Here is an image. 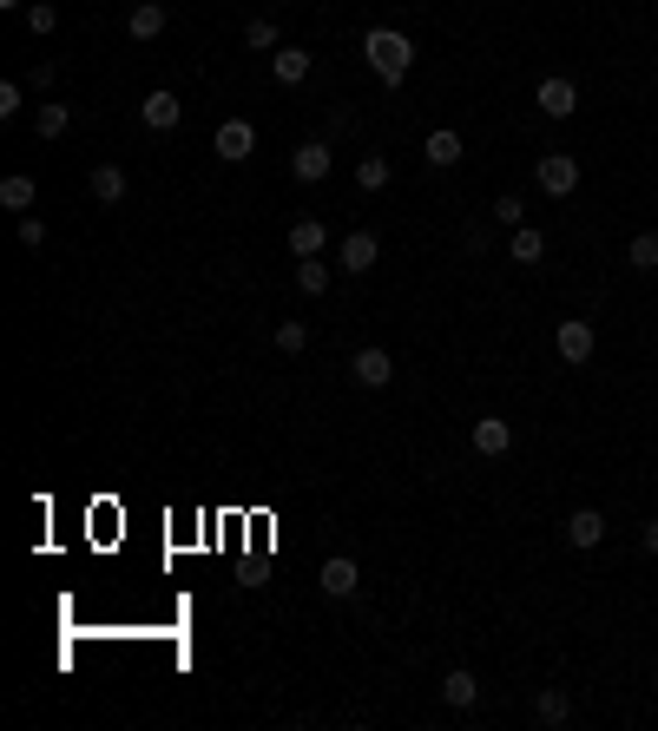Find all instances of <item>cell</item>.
Wrapping results in <instances>:
<instances>
[{
  "label": "cell",
  "mask_w": 658,
  "mask_h": 731,
  "mask_svg": "<svg viewBox=\"0 0 658 731\" xmlns=\"http://www.w3.org/2000/svg\"><path fill=\"white\" fill-rule=\"evenodd\" d=\"M362 53H369V66H376V80H382V86H402V80H408V66H415V47H408V33H395V27H369V33H362Z\"/></svg>",
  "instance_id": "6da1fadb"
},
{
  "label": "cell",
  "mask_w": 658,
  "mask_h": 731,
  "mask_svg": "<svg viewBox=\"0 0 658 731\" xmlns=\"http://www.w3.org/2000/svg\"><path fill=\"white\" fill-rule=\"evenodd\" d=\"M553 350L566 356V363L580 369V363H593V350H599V336H593V323L586 317H566L560 330H553Z\"/></svg>",
  "instance_id": "7a4b0ae2"
},
{
  "label": "cell",
  "mask_w": 658,
  "mask_h": 731,
  "mask_svg": "<svg viewBox=\"0 0 658 731\" xmlns=\"http://www.w3.org/2000/svg\"><path fill=\"white\" fill-rule=\"evenodd\" d=\"M376 257H382V238H376V231H349V238L336 244V264H343L349 277H362V271H376Z\"/></svg>",
  "instance_id": "3957f363"
},
{
  "label": "cell",
  "mask_w": 658,
  "mask_h": 731,
  "mask_svg": "<svg viewBox=\"0 0 658 731\" xmlns=\"http://www.w3.org/2000/svg\"><path fill=\"white\" fill-rule=\"evenodd\" d=\"M540 191H547V198H573V191H580V159L547 152V159H540Z\"/></svg>",
  "instance_id": "277c9868"
},
{
  "label": "cell",
  "mask_w": 658,
  "mask_h": 731,
  "mask_svg": "<svg viewBox=\"0 0 658 731\" xmlns=\"http://www.w3.org/2000/svg\"><path fill=\"white\" fill-rule=\"evenodd\" d=\"M349 376H356L362 389H389V382H395V356L369 343V350H356V356H349Z\"/></svg>",
  "instance_id": "5b68a950"
},
{
  "label": "cell",
  "mask_w": 658,
  "mask_h": 731,
  "mask_svg": "<svg viewBox=\"0 0 658 731\" xmlns=\"http://www.w3.org/2000/svg\"><path fill=\"white\" fill-rule=\"evenodd\" d=\"M329 139H310V145H297V152H290V178H297V185H323L329 178Z\"/></svg>",
  "instance_id": "8992f818"
},
{
  "label": "cell",
  "mask_w": 658,
  "mask_h": 731,
  "mask_svg": "<svg viewBox=\"0 0 658 731\" xmlns=\"http://www.w3.org/2000/svg\"><path fill=\"white\" fill-rule=\"evenodd\" d=\"M533 106L547 112V119H573V112H580V86H573V80H560V73H553V80H540V93H533Z\"/></svg>",
  "instance_id": "52a82bcc"
},
{
  "label": "cell",
  "mask_w": 658,
  "mask_h": 731,
  "mask_svg": "<svg viewBox=\"0 0 658 731\" xmlns=\"http://www.w3.org/2000/svg\"><path fill=\"white\" fill-rule=\"evenodd\" d=\"M316 587H323L329 600H356V587H362V580H356V560H349V554H329L323 573H316Z\"/></svg>",
  "instance_id": "ba28073f"
},
{
  "label": "cell",
  "mask_w": 658,
  "mask_h": 731,
  "mask_svg": "<svg viewBox=\"0 0 658 731\" xmlns=\"http://www.w3.org/2000/svg\"><path fill=\"white\" fill-rule=\"evenodd\" d=\"M251 152H257V126H251V119H224V126H218V159H251Z\"/></svg>",
  "instance_id": "9c48e42d"
},
{
  "label": "cell",
  "mask_w": 658,
  "mask_h": 731,
  "mask_svg": "<svg viewBox=\"0 0 658 731\" xmlns=\"http://www.w3.org/2000/svg\"><path fill=\"white\" fill-rule=\"evenodd\" d=\"M139 119H145V126H152V132H172L178 119H185V106H178V93H165V86H158V93H145Z\"/></svg>",
  "instance_id": "30bf717a"
},
{
  "label": "cell",
  "mask_w": 658,
  "mask_h": 731,
  "mask_svg": "<svg viewBox=\"0 0 658 731\" xmlns=\"http://www.w3.org/2000/svg\"><path fill=\"white\" fill-rule=\"evenodd\" d=\"M422 159L435 165V172H448V165H461V132H455V126H435V132H428V139H422Z\"/></svg>",
  "instance_id": "8fae6325"
},
{
  "label": "cell",
  "mask_w": 658,
  "mask_h": 731,
  "mask_svg": "<svg viewBox=\"0 0 658 731\" xmlns=\"http://www.w3.org/2000/svg\"><path fill=\"white\" fill-rule=\"evenodd\" d=\"M566 541H573V547H599V541H606V514H599V508H573V514H566Z\"/></svg>",
  "instance_id": "7c38bea8"
},
{
  "label": "cell",
  "mask_w": 658,
  "mask_h": 731,
  "mask_svg": "<svg viewBox=\"0 0 658 731\" xmlns=\"http://www.w3.org/2000/svg\"><path fill=\"white\" fill-rule=\"evenodd\" d=\"M474 448H481V455H507V448H514V422L481 415V422H474Z\"/></svg>",
  "instance_id": "4fadbf2b"
},
{
  "label": "cell",
  "mask_w": 658,
  "mask_h": 731,
  "mask_svg": "<svg viewBox=\"0 0 658 731\" xmlns=\"http://www.w3.org/2000/svg\"><path fill=\"white\" fill-rule=\"evenodd\" d=\"M329 251V231L316 218H297L290 224V257H323Z\"/></svg>",
  "instance_id": "5bb4252c"
},
{
  "label": "cell",
  "mask_w": 658,
  "mask_h": 731,
  "mask_svg": "<svg viewBox=\"0 0 658 731\" xmlns=\"http://www.w3.org/2000/svg\"><path fill=\"white\" fill-rule=\"evenodd\" d=\"M533 718H540V725H566V718H573V699H566L560 685H540V692H533Z\"/></svg>",
  "instance_id": "9a60e30c"
},
{
  "label": "cell",
  "mask_w": 658,
  "mask_h": 731,
  "mask_svg": "<svg viewBox=\"0 0 658 731\" xmlns=\"http://www.w3.org/2000/svg\"><path fill=\"white\" fill-rule=\"evenodd\" d=\"M270 73H277V86H303V80H310V53H303V47H277Z\"/></svg>",
  "instance_id": "2e32d148"
},
{
  "label": "cell",
  "mask_w": 658,
  "mask_h": 731,
  "mask_svg": "<svg viewBox=\"0 0 658 731\" xmlns=\"http://www.w3.org/2000/svg\"><path fill=\"white\" fill-rule=\"evenodd\" d=\"M126 33L132 40H158V33H165V7H158V0H139L126 14Z\"/></svg>",
  "instance_id": "e0dca14e"
},
{
  "label": "cell",
  "mask_w": 658,
  "mask_h": 731,
  "mask_svg": "<svg viewBox=\"0 0 658 731\" xmlns=\"http://www.w3.org/2000/svg\"><path fill=\"white\" fill-rule=\"evenodd\" d=\"M93 198L99 205H126V172L119 165H93Z\"/></svg>",
  "instance_id": "ac0fdd59"
},
{
  "label": "cell",
  "mask_w": 658,
  "mask_h": 731,
  "mask_svg": "<svg viewBox=\"0 0 658 731\" xmlns=\"http://www.w3.org/2000/svg\"><path fill=\"white\" fill-rule=\"evenodd\" d=\"M441 699L455 705V712H468V705L481 699V679H474V672H448V679H441Z\"/></svg>",
  "instance_id": "d6986e66"
},
{
  "label": "cell",
  "mask_w": 658,
  "mask_h": 731,
  "mask_svg": "<svg viewBox=\"0 0 658 731\" xmlns=\"http://www.w3.org/2000/svg\"><path fill=\"white\" fill-rule=\"evenodd\" d=\"M507 251H514V264H540V257H547V238H540L533 224H514V238H507Z\"/></svg>",
  "instance_id": "ffe728a7"
},
{
  "label": "cell",
  "mask_w": 658,
  "mask_h": 731,
  "mask_svg": "<svg viewBox=\"0 0 658 731\" xmlns=\"http://www.w3.org/2000/svg\"><path fill=\"white\" fill-rule=\"evenodd\" d=\"M33 198H40V191H33L27 172H7V178H0V205H7V211H27Z\"/></svg>",
  "instance_id": "44dd1931"
},
{
  "label": "cell",
  "mask_w": 658,
  "mask_h": 731,
  "mask_svg": "<svg viewBox=\"0 0 658 731\" xmlns=\"http://www.w3.org/2000/svg\"><path fill=\"white\" fill-rule=\"evenodd\" d=\"M297 290H303V297H323V290H329V264H323V257H297Z\"/></svg>",
  "instance_id": "7402d4cb"
},
{
  "label": "cell",
  "mask_w": 658,
  "mask_h": 731,
  "mask_svg": "<svg viewBox=\"0 0 658 731\" xmlns=\"http://www.w3.org/2000/svg\"><path fill=\"white\" fill-rule=\"evenodd\" d=\"M626 264L632 271H658V231H639V238L626 244Z\"/></svg>",
  "instance_id": "603a6c76"
},
{
  "label": "cell",
  "mask_w": 658,
  "mask_h": 731,
  "mask_svg": "<svg viewBox=\"0 0 658 731\" xmlns=\"http://www.w3.org/2000/svg\"><path fill=\"white\" fill-rule=\"evenodd\" d=\"M389 178H395L389 159H376V152H369V159H356V185L362 191H389Z\"/></svg>",
  "instance_id": "cb8c5ba5"
},
{
  "label": "cell",
  "mask_w": 658,
  "mask_h": 731,
  "mask_svg": "<svg viewBox=\"0 0 658 731\" xmlns=\"http://www.w3.org/2000/svg\"><path fill=\"white\" fill-rule=\"evenodd\" d=\"M277 350L283 356H303V350H310V323H277Z\"/></svg>",
  "instance_id": "d4e9b609"
},
{
  "label": "cell",
  "mask_w": 658,
  "mask_h": 731,
  "mask_svg": "<svg viewBox=\"0 0 658 731\" xmlns=\"http://www.w3.org/2000/svg\"><path fill=\"white\" fill-rule=\"evenodd\" d=\"M33 126H40V139H60V132L73 126V106H40V119H33Z\"/></svg>",
  "instance_id": "484cf974"
},
{
  "label": "cell",
  "mask_w": 658,
  "mask_h": 731,
  "mask_svg": "<svg viewBox=\"0 0 658 731\" xmlns=\"http://www.w3.org/2000/svg\"><path fill=\"white\" fill-rule=\"evenodd\" d=\"M53 27H60V14H53L47 0H33V7H27V33H33V40H47Z\"/></svg>",
  "instance_id": "4316f807"
},
{
  "label": "cell",
  "mask_w": 658,
  "mask_h": 731,
  "mask_svg": "<svg viewBox=\"0 0 658 731\" xmlns=\"http://www.w3.org/2000/svg\"><path fill=\"white\" fill-rule=\"evenodd\" d=\"M244 47H257V53H277V20H251V27H244Z\"/></svg>",
  "instance_id": "83f0119b"
},
{
  "label": "cell",
  "mask_w": 658,
  "mask_h": 731,
  "mask_svg": "<svg viewBox=\"0 0 658 731\" xmlns=\"http://www.w3.org/2000/svg\"><path fill=\"white\" fill-rule=\"evenodd\" d=\"M20 99H27V86H20V80H0V119H14Z\"/></svg>",
  "instance_id": "f1b7e54d"
},
{
  "label": "cell",
  "mask_w": 658,
  "mask_h": 731,
  "mask_svg": "<svg viewBox=\"0 0 658 731\" xmlns=\"http://www.w3.org/2000/svg\"><path fill=\"white\" fill-rule=\"evenodd\" d=\"M520 211H527V205H520L514 191H507V198H494V218H501V224H507V231H514V224H520Z\"/></svg>",
  "instance_id": "f546056e"
},
{
  "label": "cell",
  "mask_w": 658,
  "mask_h": 731,
  "mask_svg": "<svg viewBox=\"0 0 658 731\" xmlns=\"http://www.w3.org/2000/svg\"><path fill=\"white\" fill-rule=\"evenodd\" d=\"M20 244L40 251V244H47V218H20Z\"/></svg>",
  "instance_id": "4dcf8cb0"
},
{
  "label": "cell",
  "mask_w": 658,
  "mask_h": 731,
  "mask_svg": "<svg viewBox=\"0 0 658 731\" xmlns=\"http://www.w3.org/2000/svg\"><path fill=\"white\" fill-rule=\"evenodd\" d=\"M639 541H645V554H658V521H645V534H639Z\"/></svg>",
  "instance_id": "1f68e13d"
},
{
  "label": "cell",
  "mask_w": 658,
  "mask_h": 731,
  "mask_svg": "<svg viewBox=\"0 0 658 731\" xmlns=\"http://www.w3.org/2000/svg\"><path fill=\"white\" fill-rule=\"evenodd\" d=\"M0 7H7V14H14V7H33V0H0Z\"/></svg>",
  "instance_id": "d6a6232c"
}]
</instances>
